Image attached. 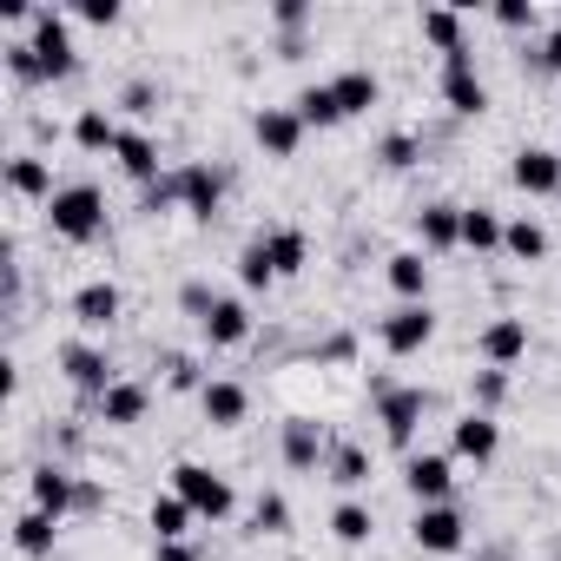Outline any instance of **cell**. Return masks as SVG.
<instances>
[{
  "instance_id": "6da1fadb",
  "label": "cell",
  "mask_w": 561,
  "mask_h": 561,
  "mask_svg": "<svg viewBox=\"0 0 561 561\" xmlns=\"http://www.w3.org/2000/svg\"><path fill=\"white\" fill-rule=\"evenodd\" d=\"M47 225H54L67 244H93V238L106 231V192H100L93 179L60 185V192L47 198Z\"/></svg>"
},
{
  "instance_id": "7a4b0ae2",
  "label": "cell",
  "mask_w": 561,
  "mask_h": 561,
  "mask_svg": "<svg viewBox=\"0 0 561 561\" xmlns=\"http://www.w3.org/2000/svg\"><path fill=\"white\" fill-rule=\"evenodd\" d=\"M172 495H179L198 522H225V515L238 508L231 482H225L218 469H205V462H172Z\"/></svg>"
},
{
  "instance_id": "3957f363",
  "label": "cell",
  "mask_w": 561,
  "mask_h": 561,
  "mask_svg": "<svg viewBox=\"0 0 561 561\" xmlns=\"http://www.w3.org/2000/svg\"><path fill=\"white\" fill-rule=\"evenodd\" d=\"M423 410H430V390H410V383H377V423H383L390 449H410V443H416Z\"/></svg>"
},
{
  "instance_id": "277c9868",
  "label": "cell",
  "mask_w": 561,
  "mask_h": 561,
  "mask_svg": "<svg viewBox=\"0 0 561 561\" xmlns=\"http://www.w3.org/2000/svg\"><path fill=\"white\" fill-rule=\"evenodd\" d=\"M27 41H34V54H41L47 80H67V73L80 67V54H73V27H67V14H60V8H41V14H34V27H27Z\"/></svg>"
},
{
  "instance_id": "5b68a950",
  "label": "cell",
  "mask_w": 561,
  "mask_h": 561,
  "mask_svg": "<svg viewBox=\"0 0 561 561\" xmlns=\"http://www.w3.org/2000/svg\"><path fill=\"white\" fill-rule=\"evenodd\" d=\"M60 370H67V383L80 390V397H106L113 383H119V370H113V357L100 351V344H87V337H73V344H60Z\"/></svg>"
},
{
  "instance_id": "8992f818",
  "label": "cell",
  "mask_w": 561,
  "mask_h": 561,
  "mask_svg": "<svg viewBox=\"0 0 561 561\" xmlns=\"http://www.w3.org/2000/svg\"><path fill=\"white\" fill-rule=\"evenodd\" d=\"M443 106H449V113H462V119L489 113V87H482V73H476V54H469V47H462V54H443Z\"/></svg>"
},
{
  "instance_id": "52a82bcc",
  "label": "cell",
  "mask_w": 561,
  "mask_h": 561,
  "mask_svg": "<svg viewBox=\"0 0 561 561\" xmlns=\"http://www.w3.org/2000/svg\"><path fill=\"white\" fill-rule=\"evenodd\" d=\"M403 489L416 495V508H436V502H449V489H456V456H443V449H410V462H403Z\"/></svg>"
},
{
  "instance_id": "ba28073f",
  "label": "cell",
  "mask_w": 561,
  "mask_h": 561,
  "mask_svg": "<svg viewBox=\"0 0 561 561\" xmlns=\"http://www.w3.org/2000/svg\"><path fill=\"white\" fill-rule=\"evenodd\" d=\"M410 541H416L423 554H462V541H469V522H462V508H456V502H436V508H416V522H410Z\"/></svg>"
},
{
  "instance_id": "9c48e42d",
  "label": "cell",
  "mask_w": 561,
  "mask_h": 561,
  "mask_svg": "<svg viewBox=\"0 0 561 561\" xmlns=\"http://www.w3.org/2000/svg\"><path fill=\"white\" fill-rule=\"evenodd\" d=\"M305 119H298V106H257L251 113V139L264 146V159H298V146H305Z\"/></svg>"
},
{
  "instance_id": "30bf717a",
  "label": "cell",
  "mask_w": 561,
  "mask_h": 561,
  "mask_svg": "<svg viewBox=\"0 0 561 561\" xmlns=\"http://www.w3.org/2000/svg\"><path fill=\"white\" fill-rule=\"evenodd\" d=\"M377 337H383L390 357H416V351H430V337H436V311H430V305H397V311L377 324Z\"/></svg>"
},
{
  "instance_id": "8fae6325",
  "label": "cell",
  "mask_w": 561,
  "mask_h": 561,
  "mask_svg": "<svg viewBox=\"0 0 561 561\" xmlns=\"http://www.w3.org/2000/svg\"><path fill=\"white\" fill-rule=\"evenodd\" d=\"M172 179H179V205H185L198 225H211V218H218V205H225V172H218V165H205V159H192V165H179Z\"/></svg>"
},
{
  "instance_id": "7c38bea8",
  "label": "cell",
  "mask_w": 561,
  "mask_h": 561,
  "mask_svg": "<svg viewBox=\"0 0 561 561\" xmlns=\"http://www.w3.org/2000/svg\"><path fill=\"white\" fill-rule=\"evenodd\" d=\"M27 495H34V508H47L54 522H67V515L80 508V476L60 469V462H41V469L27 476Z\"/></svg>"
},
{
  "instance_id": "4fadbf2b",
  "label": "cell",
  "mask_w": 561,
  "mask_h": 561,
  "mask_svg": "<svg viewBox=\"0 0 561 561\" xmlns=\"http://www.w3.org/2000/svg\"><path fill=\"white\" fill-rule=\"evenodd\" d=\"M495 449H502V423H495V416L462 410V416L449 423V456H462V462H489Z\"/></svg>"
},
{
  "instance_id": "5bb4252c",
  "label": "cell",
  "mask_w": 561,
  "mask_h": 561,
  "mask_svg": "<svg viewBox=\"0 0 561 561\" xmlns=\"http://www.w3.org/2000/svg\"><path fill=\"white\" fill-rule=\"evenodd\" d=\"M508 179H515V192H528V198H554V192H561V152L522 146L515 165H508Z\"/></svg>"
},
{
  "instance_id": "9a60e30c",
  "label": "cell",
  "mask_w": 561,
  "mask_h": 561,
  "mask_svg": "<svg viewBox=\"0 0 561 561\" xmlns=\"http://www.w3.org/2000/svg\"><path fill=\"white\" fill-rule=\"evenodd\" d=\"M476 351H482V364H489V370L522 364V357H528V318H495V324H482Z\"/></svg>"
},
{
  "instance_id": "2e32d148",
  "label": "cell",
  "mask_w": 561,
  "mask_h": 561,
  "mask_svg": "<svg viewBox=\"0 0 561 561\" xmlns=\"http://www.w3.org/2000/svg\"><path fill=\"white\" fill-rule=\"evenodd\" d=\"M198 410H205L211 430H238V423L251 416V390H244L238 377H211V383L198 390Z\"/></svg>"
},
{
  "instance_id": "e0dca14e",
  "label": "cell",
  "mask_w": 561,
  "mask_h": 561,
  "mask_svg": "<svg viewBox=\"0 0 561 561\" xmlns=\"http://www.w3.org/2000/svg\"><path fill=\"white\" fill-rule=\"evenodd\" d=\"M119 311H126V298H119L113 277H93V285L73 291V324L80 331H106V324H119Z\"/></svg>"
},
{
  "instance_id": "ac0fdd59",
  "label": "cell",
  "mask_w": 561,
  "mask_h": 561,
  "mask_svg": "<svg viewBox=\"0 0 561 561\" xmlns=\"http://www.w3.org/2000/svg\"><path fill=\"white\" fill-rule=\"evenodd\" d=\"M198 331H205L211 351H238V344H251V305H244V298H218Z\"/></svg>"
},
{
  "instance_id": "d6986e66",
  "label": "cell",
  "mask_w": 561,
  "mask_h": 561,
  "mask_svg": "<svg viewBox=\"0 0 561 561\" xmlns=\"http://www.w3.org/2000/svg\"><path fill=\"white\" fill-rule=\"evenodd\" d=\"M383 277H390V291L403 305H430V251H390Z\"/></svg>"
},
{
  "instance_id": "ffe728a7",
  "label": "cell",
  "mask_w": 561,
  "mask_h": 561,
  "mask_svg": "<svg viewBox=\"0 0 561 561\" xmlns=\"http://www.w3.org/2000/svg\"><path fill=\"white\" fill-rule=\"evenodd\" d=\"M113 159H119V172H126V179H139V185H159V179H165V172H159V139H152V133H139V126H126V133H119Z\"/></svg>"
},
{
  "instance_id": "44dd1931",
  "label": "cell",
  "mask_w": 561,
  "mask_h": 561,
  "mask_svg": "<svg viewBox=\"0 0 561 561\" xmlns=\"http://www.w3.org/2000/svg\"><path fill=\"white\" fill-rule=\"evenodd\" d=\"M416 238H423L430 257H436V251H456V244H462V205H449V198L423 205V211H416Z\"/></svg>"
},
{
  "instance_id": "7402d4cb",
  "label": "cell",
  "mask_w": 561,
  "mask_h": 561,
  "mask_svg": "<svg viewBox=\"0 0 561 561\" xmlns=\"http://www.w3.org/2000/svg\"><path fill=\"white\" fill-rule=\"evenodd\" d=\"M257 244H264V257H271V271H277V277H298V271L311 264V238H305L298 225H277V231H257Z\"/></svg>"
},
{
  "instance_id": "603a6c76",
  "label": "cell",
  "mask_w": 561,
  "mask_h": 561,
  "mask_svg": "<svg viewBox=\"0 0 561 561\" xmlns=\"http://www.w3.org/2000/svg\"><path fill=\"white\" fill-rule=\"evenodd\" d=\"M146 403H152V390H146V383H133V377H119L93 410H100V423H106V430H133V423L146 416Z\"/></svg>"
},
{
  "instance_id": "cb8c5ba5",
  "label": "cell",
  "mask_w": 561,
  "mask_h": 561,
  "mask_svg": "<svg viewBox=\"0 0 561 561\" xmlns=\"http://www.w3.org/2000/svg\"><path fill=\"white\" fill-rule=\"evenodd\" d=\"M277 449H285V469H318V462L331 456V443H324V430H318L311 416H291V423H285V443H277Z\"/></svg>"
},
{
  "instance_id": "d4e9b609",
  "label": "cell",
  "mask_w": 561,
  "mask_h": 561,
  "mask_svg": "<svg viewBox=\"0 0 561 561\" xmlns=\"http://www.w3.org/2000/svg\"><path fill=\"white\" fill-rule=\"evenodd\" d=\"M8 192H14V198H41V205H47L60 185H54V165H47L41 152H14V159H8Z\"/></svg>"
},
{
  "instance_id": "484cf974",
  "label": "cell",
  "mask_w": 561,
  "mask_h": 561,
  "mask_svg": "<svg viewBox=\"0 0 561 561\" xmlns=\"http://www.w3.org/2000/svg\"><path fill=\"white\" fill-rule=\"evenodd\" d=\"M331 93H337V106H344V119H357V113H370V106L383 100V80H377L370 67H344V73L331 80Z\"/></svg>"
},
{
  "instance_id": "4316f807",
  "label": "cell",
  "mask_w": 561,
  "mask_h": 561,
  "mask_svg": "<svg viewBox=\"0 0 561 561\" xmlns=\"http://www.w3.org/2000/svg\"><path fill=\"white\" fill-rule=\"evenodd\" d=\"M119 133H126V126L113 119V106H80V113H73V146H80V152H113Z\"/></svg>"
},
{
  "instance_id": "83f0119b",
  "label": "cell",
  "mask_w": 561,
  "mask_h": 561,
  "mask_svg": "<svg viewBox=\"0 0 561 561\" xmlns=\"http://www.w3.org/2000/svg\"><path fill=\"white\" fill-rule=\"evenodd\" d=\"M324 476H331L344 495L364 489V482H370V449H364V443H337V449L324 456Z\"/></svg>"
},
{
  "instance_id": "f1b7e54d",
  "label": "cell",
  "mask_w": 561,
  "mask_h": 561,
  "mask_svg": "<svg viewBox=\"0 0 561 561\" xmlns=\"http://www.w3.org/2000/svg\"><path fill=\"white\" fill-rule=\"evenodd\" d=\"M146 522H152V541H185L198 515H192V508H185V502H179V495L165 489V495H152V508H146Z\"/></svg>"
},
{
  "instance_id": "f546056e",
  "label": "cell",
  "mask_w": 561,
  "mask_h": 561,
  "mask_svg": "<svg viewBox=\"0 0 561 561\" xmlns=\"http://www.w3.org/2000/svg\"><path fill=\"white\" fill-rule=\"evenodd\" d=\"M331 535H337L344 548H364V541L377 535V515H370V508H364L357 495H344V502L331 508Z\"/></svg>"
},
{
  "instance_id": "4dcf8cb0",
  "label": "cell",
  "mask_w": 561,
  "mask_h": 561,
  "mask_svg": "<svg viewBox=\"0 0 561 561\" xmlns=\"http://www.w3.org/2000/svg\"><path fill=\"white\" fill-rule=\"evenodd\" d=\"M54 535H60V522L47 508H21L14 515V548L21 554H54Z\"/></svg>"
},
{
  "instance_id": "1f68e13d",
  "label": "cell",
  "mask_w": 561,
  "mask_h": 561,
  "mask_svg": "<svg viewBox=\"0 0 561 561\" xmlns=\"http://www.w3.org/2000/svg\"><path fill=\"white\" fill-rule=\"evenodd\" d=\"M291 106H298V119H305V126H318V133L344 119V106H337V93H331V80H318V87H305V93H298Z\"/></svg>"
},
{
  "instance_id": "d6a6232c",
  "label": "cell",
  "mask_w": 561,
  "mask_h": 561,
  "mask_svg": "<svg viewBox=\"0 0 561 561\" xmlns=\"http://www.w3.org/2000/svg\"><path fill=\"white\" fill-rule=\"evenodd\" d=\"M502 231H508V225H502L489 205H462V244H469V251H502Z\"/></svg>"
},
{
  "instance_id": "836d02e7",
  "label": "cell",
  "mask_w": 561,
  "mask_h": 561,
  "mask_svg": "<svg viewBox=\"0 0 561 561\" xmlns=\"http://www.w3.org/2000/svg\"><path fill=\"white\" fill-rule=\"evenodd\" d=\"M502 251H508L515 264H535V257H548V231H541L535 218H508V231H502Z\"/></svg>"
},
{
  "instance_id": "e575fe53",
  "label": "cell",
  "mask_w": 561,
  "mask_h": 561,
  "mask_svg": "<svg viewBox=\"0 0 561 561\" xmlns=\"http://www.w3.org/2000/svg\"><path fill=\"white\" fill-rule=\"evenodd\" d=\"M423 41L443 47V54H462V47H469V41H462V14H449V8H423Z\"/></svg>"
},
{
  "instance_id": "d590c367",
  "label": "cell",
  "mask_w": 561,
  "mask_h": 561,
  "mask_svg": "<svg viewBox=\"0 0 561 561\" xmlns=\"http://www.w3.org/2000/svg\"><path fill=\"white\" fill-rule=\"evenodd\" d=\"M251 528H257V535H291V502L277 495V489H264V495L251 502Z\"/></svg>"
},
{
  "instance_id": "8d00e7d4",
  "label": "cell",
  "mask_w": 561,
  "mask_h": 561,
  "mask_svg": "<svg viewBox=\"0 0 561 561\" xmlns=\"http://www.w3.org/2000/svg\"><path fill=\"white\" fill-rule=\"evenodd\" d=\"M238 285H244V291H271V285H277V271H271V257H264L257 238L238 251Z\"/></svg>"
},
{
  "instance_id": "74e56055",
  "label": "cell",
  "mask_w": 561,
  "mask_h": 561,
  "mask_svg": "<svg viewBox=\"0 0 561 561\" xmlns=\"http://www.w3.org/2000/svg\"><path fill=\"white\" fill-rule=\"evenodd\" d=\"M416 159H423L416 133H383V139H377V165H383V172H410Z\"/></svg>"
},
{
  "instance_id": "f35d334b",
  "label": "cell",
  "mask_w": 561,
  "mask_h": 561,
  "mask_svg": "<svg viewBox=\"0 0 561 561\" xmlns=\"http://www.w3.org/2000/svg\"><path fill=\"white\" fill-rule=\"evenodd\" d=\"M0 54H8V73H14V80H27V87H41V80H47V67H41V54H34V41H27V34H21V41H8Z\"/></svg>"
},
{
  "instance_id": "ab89813d",
  "label": "cell",
  "mask_w": 561,
  "mask_h": 561,
  "mask_svg": "<svg viewBox=\"0 0 561 561\" xmlns=\"http://www.w3.org/2000/svg\"><path fill=\"white\" fill-rule=\"evenodd\" d=\"M469 410H482V416H495L502 410V397H508V370H476V383H469Z\"/></svg>"
},
{
  "instance_id": "60d3db41",
  "label": "cell",
  "mask_w": 561,
  "mask_h": 561,
  "mask_svg": "<svg viewBox=\"0 0 561 561\" xmlns=\"http://www.w3.org/2000/svg\"><path fill=\"white\" fill-rule=\"evenodd\" d=\"M489 21H495V27H508V34H528V27L541 21V8H535V0H495Z\"/></svg>"
},
{
  "instance_id": "b9f144b4",
  "label": "cell",
  "mask_w": 561,
  "mask_h": 561,
  "mask_svg": "<svg viewBox=\"0 0 561 561\" xmlns=\"http://www.w3.org/2000/svg\"><path fill=\"white\" fill-rule=\"evenodd\" d=\"M165 383H172V390H205L211 377H205V364H198V357H185V351H165Z\"/></svg>"
},
{
  "instance_id": "7bdbcfd3",
  "label": "cell",
  "mask_w": 561,
  "mask_h": 561,
  "mask_svg": "<svg viewBox=\"0 0 561 561\" xmlns=\"http://www.w3.org/2000/svg\"><path fill=\"white\" fill-rule=\"evenodd\" d=\"M73 14H80L87 27H113V21H119V0H73Z\"/></svg>"
},
{
  "instance_id": "ee69618b",
  "label": "cell",
  "mask_w": 561,
  "mask_h": 561,
  "mask_svg": "<svg viewBox=\"0 0 561 561\" xmlns=\"http://www.w3.org/2000/svg\"><path fill=\"white\" fill-rule=\"evenodd\" d=\"M271 21L285 27V41H291V34H298V27L311 21V8H305V0H277V8H271Z\"/></svg>"
},
{
  "instance_id": "f6af8a7d",
  "label": "cell",
  "mask_w": 561,
  "mask_h": 561,
  "mask_svg": "<svg viewBox=\"0 0 561 561\" xmlns=\"http://www.w3.org/2000/svg\"><path fill=\"white\" fill-rule=\"evenodd\" d=\"M152 100H159V93H152V80H133V87L119 93V106H126V113H152Z\"/></svg>"
},
{
  "instance_id": "bcb514c9",
  "label": "cell",
  "mask_w": 561,
  "mask_h": 561,
  "mask_svg": "<svg viewBox=\"0 0 561 561\" xmlns=\"http://www.w3.org/2000/svg\"><path fill=\"white\" fill-rule=\"evenodd\" d=\"M179 305H185V311H192V318H198V324H205V311H211V305H218V298H211V291H205V285H185V291H179Z\"/></svg>"
},
{
  "instance_id": "7dc6e473",
  "label": "cell",
  "mask_w": 561,
  "mask_h": 561,
  "mask_svg": "<svg viewBox=\"0 0 561 561\" xmlns=\"http://www.w3.org/2000/svg\"><path fill=\"white\" fill-rule=\"evenodd\" d=\"M152 561H205L192 541H152Z\"/></svg>"
},
{
  "instance_id": "c3c4849f",
  "label": "cell",
  "mask_w": 561,
  "mask_h": 561,
  "mask_svg": "<svg viewBox=\"0 0 561 561\" xmlns=\"http://www.w3.org/2000/svg\"><path fill=\"white\" fill-rule=\"evenodd\" d=\"M535 60H541V73H561V27H554L541 47H535Z\"/></svg>"
}]
</instances>
